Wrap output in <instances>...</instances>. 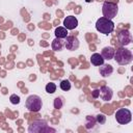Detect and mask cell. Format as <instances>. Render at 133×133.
I'll use <instances>...</instances> for the list:
<instances>
[{
  "label": "cell",
  "instance_id": "9",
  "mask_svg": "<svg viewBox=\"0 0 133 133\" xmlns=\"http://www.w3.org/2000/svg\"><path fill=\"white\" fill-rule=\"evenodd\" d=\"M78 26V20L74 16H68L63 20V27L68 30H73Z\"/></svg>",
  "mask_w": 133,
  "mask_h": 133
},
{
  "label": "cell",
  "instance_id": "8",
  "mask_svg": "<svg viewBox=\"0 0 133 133\" xmlns=\"http://www.w3.org/2000/svg\"><path fill=\"white\" fill-rule=\"evenodd\" d=\"M64 46L66 50L75 51L79 48V39L74 35H68L64 41Z\"/></svg>",
  "mask_w": 133,
  "mask_h": 133
},
{
  "label": "cell",
  "instance_id": "13",
  "mask_svg": "<svg viewBox=\"0 0 133 133\" xmlns=\"http://www.w3.org/2000/svg\"><path fill=\"white\" fill-rule=\"evenodd\" d=\"M104 58L102 57V55L100 54V53H94L92 55H91V57H90V62H91V64H94V65H97V66H100L101 64H103L104 63Z\"/></svg>",
  "mask_w": 133,
  "mask_h": 133
},
{
  "label": "cell",
  "instance_id": "2",
  "mask_svg": "<svg viewBox=\"0 0 133 133\" xmlns=\"http://www.w3.org/2000/svg\"><path fill=\"white\" fill-rule=\"evenodd\" d=\"M113 58L115 59V61L119 65H126V64H129L132 61L133 55H132L130 50H128L124 47H121V48H118L114 51Z\"/></svg>",
  "mask_w": 133,
  "mask_h": 133
},
{
  "label": "cell",
  "instance_id": "19",
  "mask_svg": "<svg viewBox=\"0 0 133 133\" xmlns=\"http://www.w3.org/2000/svg\"><path fill=\"white\" fill-rule=\"evenodd\" d=\"M46 91L48 94H54L56 91V84L54 82H49L46 85Z\"/></svg>",
  "mask_w": 133,
  "mask_h": 133
},
{
  "label": "cell",
  "instance_id": "6",
  "mask_svg": "<svg viewBox=\"0 0 133 133\" xmlns=\"http://www.w3.org/2000/svg\"><path fill=\"white\" fill-rule=\"evenodd\" d=\"M115 119L119 125H127L132 121V113L127 108H121L115 112Z\"/></svg>",
  "mask_w": 133,
  "mask_h": 133
},
{
  "label": "cell",
  "instance_id": "20",
  "mask_svg": "<svg viewBox=\"0 0 133 133\" xmlns=\"http://www.w3.org/2000/svg\"><path fill=\"white\" fill-rule=\"evenodd\" d=\"M9 101H10V103H11V104L17 105V104H19V103H20L21 99H20V97H19V96H17L16 94H12V95H10V97H9Z\"/></svg>",
  "mask_w": 133,
  "mask_h": 133
},
{
  "label": "cell",
  "instance_id": "12",
  "mask_svg": "<svg viewBox=\"0 0 133 133\" xmlns=\"http://www.w3.org/2000/svg\"><path fill=\"white\" fill-rule=\"evenodd\" d=\"M114 48L113 47H104L102 49V52H101V55L104 59H107V60H110L113 58L114 56Z\"/></svg>",
  "mask_w": 133,
  "mask_h": 133
},
{
  "label": "cell",
  "instance_id": "1",
  "mask_svg": "<svg viewBox=\"0 0 133 133\" xmlns=\"http://www.w3.org/2000/svg\"><path fill=\"white\" fill-rule=\"evenodd\" d=\"M56 130L54 128H51L46 121L43 119H37L33 121L29 127H28V132L29 133H54Z\"/></svg>",
  "mask_w": 133,
  "mask_h": 133
},
{
  "label": "cell",
  "instance_id": "3",
  "mask_svg": "<svg viewBox=\"0 0 133 133\" xmlns=\"http://www.w3.org/2000/svg\"><path fill=\"white\" fill-rule=\"evenodd\" d=\"M96 29L100 33L108 35V34H110L114 30V23L112 22V20L107 19L105 17H102V18L97 20V22H96Z\"/></svg>",
  "mask_w": 133,
  "mask_h": 133
},
{
  "label": "cell",
  "instance_id": "10",
  "mask_svg": "<svg viewBox=\"0 0 133 133\" xmlns=\"http://www.w3.org/2000/svg\"><path fill=\"white\" fill-rule=\"evenodd\" d=\"M112 96H113V91H112V89H111L110 87L104 85V86H102V87L100 88V96H99V97H100L103 101H105V102L111 101Z\"/></svg>",
  "mask_w": 133,
  "mask_h": 133
},
{
  "label": "cell",
  "instance_id": "11",
  "mask_svg": "<svg viewBox=\"0 0 133 133\" xmlns=\"http://www.w3.org/2000/svg\"><path fill=\"white\" fill-rule=\"evenodd\" d=\"M99 72H100V75H101L102 77H109V76L113 73V68H112V65H110V64L103 63V64L100 65Z\"/></svg>",
  "mask_w": 133,
  "mask_h": 133
},
{
  "label": "cell",
  "instance_id": "17",
  "mask_svg": "<svg viewBox=\"0 0 133 133\" xmlns=\"http://www.w3.org/2000/svg\"><path fill=\"white\" fill-rule=\"evenodd\" d=\"M63 104H64V101H63L62 97H57L54 99V108L55 109H61Z\"/></svg>",
  "mask_w": 133,
  "mask_h": 133
},
{
  "label": "cell",
  "instance_id": "15",
  "mask_svg": "<svg viewBox=\"0 0 133 133\" xmlns=\"http://www.w3.org/2000/svg\"><path fill=\"white\" fill-rule=\"evenodd\" d=\"M55 36L58 37V38H65L68 36V29L64 28L63 26H58L56 29H55Z\"/></svg>",
  "mask_w": 133,
  "mask_h": 133
},
{
  "label": "cell",
  "instance_id": "18",
  "mask_svg": "<svg viewBox=\"0 0 133 133\" xmlns=\"http://www.w3.org/2000/svg\"><path fill=\"white\" fill-rule=\"evenodd\" d=\"M59 86H60V88L63 90V91H68V90H70L71 89V82L69 81V80H62L61 82H60V84H59Z\"/></svg>",
  "mask_w": 133,
  "mask_h": 133
},
{
  "label": "cell",
  "instance_id": "5",
  "mask_svg": "<svg viewBox=\"0 0 133 133\" xmlns=\"http://www.w3.org/2000/svg\"><path fill=\"white\" fill-rule=\"evenodd\" d=\"M117 11H118V7H117V5H116L115 3L108 2V1H105V2L103 3L102 12H103V16H104L105 18L112 20L113 18L116 17Z\"/></svg>",
  "mask_w": 133,
  "mask_h": 133
},
{
  "label": "cell",
  "instance_id": "7",
  "mask_svg": "<svg viewBox=\"0 0 133 133\" xmlns=\"http://www.w3.org/2000/svg\"><path fill=\"white\" fill-rule=\"evenodd\" d=\"M117 39L122 46H127L132 42V34L128 29H124L117 34Z\"/></svg>",
  "mask_w": 133,
  "mask_h": 133
},
{
  "label": "cell",
  "instance_id": "14",
  "mask_svg": "<svg viewBox=\"0 0 133 133\" xmlns=\"http://www.w3.org/2000/svg\"><path fill=\"white\" fill-rule=\"evenodd\" d=\"M51 47H52V50H53V51H61V49H62V47H63V41H62V38L55 37V38L52 41Z\"/></svg>",
  "mask_w": 133,
  "mask_h": 133
},
{
  "label": "cell",
  "instance_id": "22",
  "mask_svg": "<svg viewBox=\"0 0 133 133\" xmlns=\"http://www.w3.org/2000/svg\"><path fill=\"white\" fill-rule=\"evenodd\" d=\"M91 95H92V98H94V99H98L99 96H100V89H95Z\"/></svg>",
  "mask_w": 133,
  "mask_h": 133
},
{
  "label": "cell",
  "instance_id": "16",
  "mask_svg": "<svg viewBox=\"0 0 133 133\" xmlns=\"http://www.w3.org/2000/svg\"><path fill=\"white\" fill-rule=\"evenodd\" d=\"M96 118L90 116V115H87L86 116V119H85V128L87 130H90V129H94L95 128V125H96Z\"/></svg>",
  "mask_w": 133,
  "mask_h": 133
},
{
  "label": "cell",
  "instance_id": "4",
  "mask_svg": "<svg viewBox=\"0 0 133 133\" xmlns=\"http://www.w3.org/2000/svg\"><path fill=\"white\" fill-rule=\"evenodd\" d=\"M25 106L26 108L31 111V112H37L42 109V106H43V102H42V99L36 96V95H31L27 98L26 100V103H25Z\"/></svg>",
  "mask_w": 133,
  "mask_h": 133
},
{
  "label": "cell",
  "instance_id": "21",
  "mask_svg": "<svg viewBox=\"0 0 133 133\" xmlns=\"http://www.w3.org/2000/svg\"><path fill=\"white\" fill-rule=\"evenodd\" d=\"M95 118H96V122H97L98 124H100V125H104V124L106 123V116H105L104 114H102V113L98 114Z\"/></svg>",
  "mask_w": 133,
  "mask_h": 133
}]
</instances>
